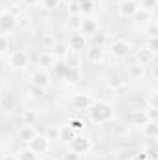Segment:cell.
<instances>
[{"instance_id": "484cf974", "label": "cell", "mask_w": 158, "mask_h": 160, "mask_svg": "<svg viewBox=\"0 0 158 160\" xmlns=\"http://www.w3.org/2000/svg\"><path fill=\"white\" fill-rule=\"evenodd\" d=\"M82 19H84V15H69L67 17V26H69L71 32H78L80 24H82Z\"/></svg>"}, {"instance_id": "52a82bcc", "label": "cell", "mask_w": 158, "mask_h": 160, "mask_svg": "<svg viewBox=\"0 0 158 160\" xmlns=\"http://www.w3.org/2000/svg\"><path fill=\"white\" fill-rule=\"evenodd\" d=\"M134 63H138V65H143V67H149V65H153L155 63V60H156V54L153 52V50H149L145 45H141V47H138L134 52Z\"/></svg>"}, {"instance_id": "8d00e7d4", "label": "cell", "mask_w": 158, "mask_h": 160, "mask_svg": "<svg viewBox=\"0 0 158 160\" xmlns=\"http://www.w3.org/2000/svg\"><path fill=\"white\" fill-rule=\"evenodd\" d=\"M62 160H82V157H80L78 153H75V151H71V149H69V151L62 157Z\"/></svg>"}, {"instance_id": "d6986e66", "label": "cell", "mask_w": 158, "mask_h": 160, "mask_svg": "<svg viewBox=\"0 0 158 160\" xmlns=\"http://www.w3.org/2000/svg\"><path fill=\"white\" fill-rule=\"evenodd\" d=\"M126 123H128V125H132V127H143V125L147 123V119H145L143 112L134 110V112H130V114L126 116Z\"/></svg>"}, {"instance_id": "1f68e13d", "label": "cell", "mask_w": 158, "mask_h": 160, "mask_svg": "<svg viewBox=\"0 0 158 160\" xmlns=\"http://www.w3.org/2000/svg\"><path fill=\"white\" fill-rule=\"evenodd\" d=\"M145 34H147V38H158V26H156V21H151L145 28Z\"/></svg>"}, {"instance_id": "ab89813d", "label": "cell", "mask_w": 158, "mask_h": 160, "mask_svg": "<svg viewBox=\"0 0 158 160\" xmlns=\"http://www.w3.org/2000/svg\"><path fill=\"white\" fill-rule=\"evenodd\" d=\"M132 160H149V157L147 155H138V157H134Z\"/></svg>"}, {"instance_id": "d4e9b609", "label": "cell", "mask_w": 158, "mask_h": 160, "mask_svg": "<svg viewBox=\"0 0 158 160\" xmlns=\"http://www.w3.org/2000/svg\"><path fill=\"white\" fill-rule=\"evenodd\" d=\"M21 119H22V125H36L37 119H39V116H37L36 110H22Z\"/></svg>"}, {"instance_id": "ffe728a7", "label": "cell", "mask_w": 158, "mask_h": 160, "mask_svg": "<svg viewBox=\"0 0 158 160\" xmlns=\"http://www.w3.org/2000/svg\"><path fill=\"white\" fill-rule=\"evenodd\" d=\"M62 62L65 63V67H78V69H82V56L78 52H69Z\"/></svg>"}, {"instance_id": "f1b7e54d", "label": "cell", "mask_w": 158, "mask_h": 160, "mask_svg": "<svg viewBox=\"0 0 158 160\" xmlns=\"http://www.w3.org/2000/svg\"><path fill=\"white\" fill-rule=\"evenodd\" d=\"M106 84H108L112 89H119V88H123V86H125V80L121 78L119 75H110L108 80H106Z\"/></svg>"}, {"instance_id": "8fae6325", "label": "cell", "mask_w": 158, "mask_h": 160, "mask_svg": "<svg viewBox=\"0 0 158 160\" xmlns=\"http://www.w3.org/2000/svg\"><path fill=\"white\" fill-rule=\"evenodd\" d=\"M101 30V24H99V19L97 17H93V15H87V17H84L82 19V24H80V34L82 36H86V38H91L95 32H99Z\"/></svg>"}, {"instance_id": "9a60e30c", "label": "cell", "mask_w": 158, "mask_h": 160, "mask_svg": "<svg viewBox=\"0 0 158 160\" xmlns=\"http://www.w3.org/2000/svg\"><path fill=\"white\" fill-rule=\"evenodd\" d=\"M82 77H84L82 69H78V67H65V73H63L62 80H65V84H69V86H77V84H80Z\"/></svg>"}, {"instance_id": "2e32d148", "label": "cell", "mask_w": 158, "mask_h": 160, "mask_svg": "<svg viewBox=\"0 0 158 160\" xmlns=\"http://www.w3.org/2000/svg\"><path fill=\"white\" fill-rule=\"evenodd\" d=\"M132 19H134V22H136L138 28H145V26L153 21V13L147 11V9H143V8H138V11L134 13Z\"/></svg>"}, {"instance_id": "3957f363", "label": "cell", "mask_w": 158, "mask_h": 160, "mask_svg": "<svg viewBox=\"0 0 158 160\" xmlns=\"http://www.w3.org/2000/svg\"><path fill=\"white\" fill-rule=\"evenodd\" d=\"M30 86L41 88V89L47 91V89L52 86V75H50V71L41 69V67H36V69L32 71V75H30Z\"/></svg>"}, {"instance_id": "7a4b0ae2", "label": "cell", "mask_w": 158, "mask_h": 160, "mask_svg": "<svg viewBox=\"0 0 158 160\" xmlns=\"http://www.w3.org/2000/svg\"><path fill=\"white\" fill-rule=\"evenodd\" d=\"M108 52L116 60H125V58H128L132 54V43L123 39V38H117V39H114L108 45Z\"/></svg>"}, {"instance_id": "603a6c76", "label": "cell", "mask_w": 158, "mask_h": 160, "mask_svg": "<svg viewBox=\"0 0 158 160\" xmlns=\"http://www.w3.org/2000/svg\"><path fill=\"white\" fill-rule=\"evenodd\" d=\"M15 160H39V157H37L28 145H24V147H21V149L15 153Z\"/></svg>"}, {"instance_id": "5bb4252c", "label": "cell", "mask_w": 158, "mask_h": 160, "mask_svg": "<svg viewBox=\"0 0 158 160\" xmlns=\"http://www.w3.org/2000/svg\"><path fill=\"white\" fill-rule=\"evenodd\" d=\"M56 58H54V54L50 52V50H41L39 54H37V67L41 69H52L54 65H56Z\"/></svg>"}, {"instance_id": "277c9868", "label": "cell", "mask_w": 158, "mask_h": 160, "mask_svg": "<svg viewBox=\"0 0 158 160\" xmlns=\"http://www.w3.org/2000/svg\"><path fill=\"white\" fill-rule=\"evenodd\" d=\"M7 65L15 71H24L30 65V56L26 50H13L7 54Z\"/></svg>"}, {"instance_id": "60d3db41", "label": "cell", "mask_w": 158, "mask_h": 160, "mask_svg": "<svg viewBox=\"0 0 158 160\" xmlns=\"http://www.w3.org/2000/svg\"><path fill=\"white\" fill-rule=\"evenodd\" d=\"M89 2H91V4H93V6H95V4H101V2H102V0H89Z\"/></svg>"}, {"instance_id": "7c38bea8", "label": "cell", "mask_w": 158, "mask_h": 160, "mask_svg": "<svg viewBox=\"0 0 158 160\" xmlns=\"http://www.w3.org/2000/svg\"><path fill=\"white\" fill-rule=\"evenodd\" d=\"M65 43H67V47H69L71 52H78V54L82 52V50H86V47L89 45V43H87V38L82 36L80 32H73Z\"/></svg>"}, {"instance_id": "ba28073f", "label": "cell", "mask_w": 158, "mask_h": 160, "mask_svg": "<svg viewBox=\"0 0 158 160\" xmlns=\"http://www.w3.org/2000/svg\"><path fill=\"white\" fill-rule=\"evenodd\" d=\"M93 97L89 93H75L71 99H69V106L77 112H87V108L93 104Z\"/></svg>"}, {"instance_id": "836d02e7", "label": "cell", "mask_w": 158, "mask_h": 160, "mask_svg": "<svg viewBox=\"0 0 158 160\" xmlns=\"http://www.w3.org/2000/svg\"><path fill=\"white\" fill-rule=\"evenodd\" d=\"M9 47H11L9 38L2 34V36H0V54H9Z\"/></svg>"}, {"instance_id": "cb8c5ba5", "label": "cell", "mask_w": 158, "mask_h": 160, "mask_svg": "<svg viewBox=\"0 0 158 160\" xmlns=\"http://www.w3.org/2000/svg\"><path fill=\"white\" fill-rule=\"evenodd\" d=\"M75 134H77V132H75L69 125H62V127H60V138H58V140H60V142L69 143V142L75 138Z\"/></svg>"}, {"instance_id": "e575fe53", "label": "cell", "mask_w": 158, "mask_h": 160, "mask_svg": "<svg viewBox=\"0 0 158 160\" xmlns=\"http://www.w3.org/2000/svg\"><path fill=\"white\" fill-rule=\"evenodd\" d=\"M67 125H69V127H71V128H73L77 134L84 130V121H82V119H71L69 123H67Z\"/></svg>"}, {"instance_id": "e0dca14e", "label": "cell", "mask_w": 158, "mask_h": 160, "mask_svg": "<svg viewBox=\"0 0 158 160\" xmlns=\"http://www.w3.org/2000/svg\"><path fill=\"white\" fill-rule=\"evenodd\" d=\"M50 52L54 54V58L58 60V62H62L71 50H69V47H67V43L65 41H54L52 43V47H50Z\"/></svg>"}, {"instance_id": "6da1fadb", "label": "cell", "mask_w": 158, "mask_h": 160, "mask_svg": "<svg viewBox=\"0 0 158 160\" xmlns=\"http://www.w3.org/2000/svg\"><path fill=\"white\" fill-rule=\"evenodd\" d=\"M87 118L95 125H108L116 119V108L104 99H95L93 104L87 108Z\"/></svg>"}, {"instance_id": "4316f807", "label": "cell", "mask_w": 158, "mask_h": 160, "mask_svg": "<svg viewBox=\"0 0 158 160\" xmlns=\"http://www.w3.org/2000/svg\"><path fill=\"white\" fill-rule=\"evenodd\" d=\"M106 41H108V34H106V30H99V32H95V34L91 36V45L104 47Z\"/></svg>"}, {"instance_id": "4dcf8cb0", "label": "cell", "mask_w": 158, "mask_h": 160, "mask_svg": "<svg viewBox=\"0 0 158 160\" xmlns=\"http://www.w3.org/2000/svg\"><path fill=\"white\" fill-rule=\"evenodd\" d=\"M45 136L50 140V142H54V140H58L60 138V127H54V125H50L48 128H47V132H45Z\"/></svg>"}, {"instance_id": "5b68a950", "label": "cell", "mask_w": 158, "mask_h": 160, "mask_svg": "<svg viewBox=\"0 0 158 160\" xmlns=\"http://www.w3.org/2000/svg\"><path fill=\"white\" fill-rule=\"evenodd\" d=\"M91 147H93V143H91V140H89L84 132L75 134V138L69 142V149L75 151V153H78L80 157H86V155L91 151Z\"/></svg>"}, {"instance_id": "4fadbf2b", "label": "cell", "mask_w": 158, "mask_h": 160, "mask_svg": "<svg viewBox=\"0 0 158 160\" xmlns=\"http://www.w3.org/2000/svg\"><path fill=\"white\" fill-rule=\"evenodd\" d=\"M138 0H121L117 6V13L123 19H132L134 13L138 11Z\"/></svg>"}, {"instance_id": "f35d334b", "label": "cell", "mask_w": 158, "mask_h": 160, "mask_svg": "<svg viewBox=\"0 0 158 160\" xmlns=\"http://www.w3.org/2000/svg\"><path fill=\"white\" fill-rule=\"evenodd\" d=\"M22 6H37L39 4V0H19Z\"/></svg>"}, {"instance_id": "d6a6232c", "label": "cell", "mask_w": 158, "mask_h": 160, "mask_svg": "<svg viewBox=\"0 0 158 160\" xmlns=\"http://www.w3.org/2000/svg\"><path fill=\"white\" fill-rule=\"evenodd\" d=\"M156 4H158V0H140V2H138L140 8H143V9L151 11V13L156 9Z\"/></svg>"}, {"instance_id": "f546056e", "label": "cell", "mask_w": 158, "mask_h": 160, "mask_svg": "<svg viewBox=\"0 0 158 160\" xmlns=\"http://www.w3.org/2000/svg\"><path fill=\"white\" fill-rule=\"evenodd\" d=\"M143 116H145V119L147 121H158V108L156 106L147 104V108L143 110Z\"/></svg>"}, {"instance_id": "9c48e42d", "label": "cell", "mask_w": 158, "mask_h": 160, "mask_svg": "<svg viewBox=\"0 0 158 160\" xmlns=\"http://www.w3.org/2000/svg\"><path fill=\"white\" fill-rule=\"evenodd\" d=\"M106 58V48L99 47V45H87L86 47V62L91 65H99L102 63Z\"/></svg>"}, {"instance_id": "30bf717a", "label": "cell", "mask_w": 158, "mask_h": 160, "mask_svg": "<svg viewBox=\"0 0 158 160\" xmlns=\"http://www.w3.org/2000/svg\"><path fill=\"white\" fill-rule=\"evenodd\" d=\"M17 24H19V17H17L13 11H9V9L0 11V32H2V34L13 32V30L17 28Z\"/></svg>"}, {"instance_id": "83f0119b", "label": "cell", "mask_w": 158, "mask_h": 160, "mask_svg": "<svg viewBox=\"0 0 158 160\" xmlns=\"http://www.w3.org/2000/svg\"><path fill=\"white\" fill-rule=\"evenodd\" d=\"M39 4L45 11H56L62 6V0H39Z\"/></svg>"}, {"instance_id": "7402d4cb", "label": "cell", "mask_w": 158, "mask_h": 160, "mask_svg": "<svg viewBox=\"0 0 158 160\" xmlns=\"http://www.w3.org/2000/svg\"><path fill=\"white\" fill-rule=\"evenodd\" d=\"M143 77H145V67L143 65H138V63L128 65V78L130 80H143Z\"/></svg>"}, {"instance_id": "44dd1931", "label": "cell", "mask_w": 158, "mask_h": 160, "mask_svg": "<svg viewBox=\"0 0 158 160\" xmlns=\"http://www.w3.org/2000/svg\"><path fill=\"white\" fill-rule=\"evenodd\" d=\"M141 130H143V136L147 138V140H155L158 136V125L156 121H147L143 127H141Z\"/></svg>"}, {"instance_id": "d590c367", "label": "cell", "mask_w": 158, "mask_h": 160, "mask_svg": "<svg viewBox=\"0 0 158 160\" xmlns=\"http://www.w3.org/2000/svg\"><path fill=\"white\" fill-rule=\"evenodd\" d=\"M143 45H145L149 50H153L155 54L158 52V38H147V41H145Z\"/></svg>"}, {"instance_id": "8992f818", "label": "cell", "mask_w": 158, "mask_h": 160, "mask_svg": "<svg viewBox=\"0 0 158 160\" xmlns=\"http://www.w3.org/2000/svg\"><path fill=\"white\" fill-rule=\"evenodd\" d=\"M50 143H52V142H50L45 134H39V132H37V134H36V136L26 143V145H28V147L37 155V157H43V155H47V153L50 151Z\"/></svg>"}, {"instance_id": "74e56055", "label": "cell", "mask_w": 158, "mask_h": 160, "mask_svg": "<svg viewBox=\"0 0 158 160\" xmlns=\"http://www.w3.org/2000/svg\"><path fill=\"white\" fill-rule=\"evenodd\" d=\"M69 15H80V8H78V4H77L75 0L69 2Z\"/></svg>"}, {"instance_id": "b9f144b4", "label": "cell", "mask_w": 158, "mask_h": 160, "mask_svg": "<svg viewBox=\"0 0 158 160\" xmlns=\"http://www.w3.org/2000/svg\"><path fill=\"white\" fill-rule=\"evenodd\" d=\"M0 106H2V97H0Z\"/></svg>"}, {"instance_id": "ac0fdd59", "label": "cell", "mask_w": 158, "mask_h": 160, "mask_svg": "<svg viewBox=\"0 0 158 160\" xmlns=\"http://www.w3.org/2000/svg\"><path fill=\"white\" fill-rule=\"evenodd\" d=\"M36 134H37V128H36L34 125H22V127L19 128V132H17V138L26 145V143L36 136Z\"/></svg>"}]
</instances>
